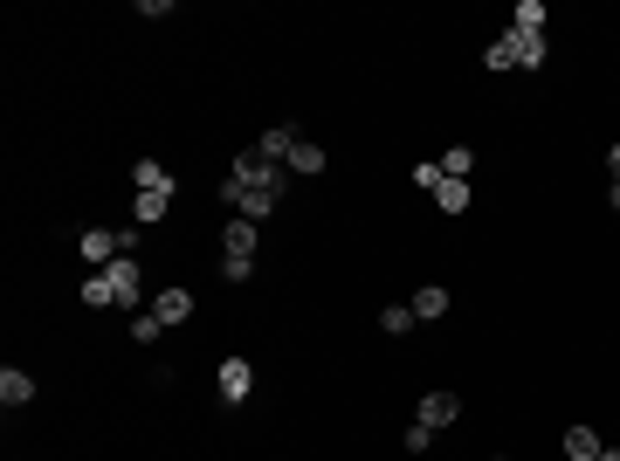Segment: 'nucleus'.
<instances>
[{
  "mask_svg": "<svg viewBox=\"0 0 620 461\" xmlns=\"http://www.w3.org/2000/svg\"><path fill=\"white\" fill-rule=\"evenodd\" d=\"M76 255H83L90 269H111L118 255H131V234H118V228H83V234H76Z\"/></svg>",
  "mask_w": 620,
  "mask_h": 461,
  "instance_id": "obj_1",
  "label": "nucleus"
},
{
  "mask_svg": "<svg viewBox=\"0 0 620 461\" xmlns=\"http://www.w3.org/2000/svg\"><path fill=\"white\" fill-rule=\"evenodd\" d=\"M221 200H228L242 221H255V228H262V221L276 214V200H283V193H276V186H221Z\"/></svg>",
  "mask_w": 620,
  "mask_h": 461,
  "instance_id": "obj_2",
  "label": "nucleus"
},
{
  "mask_svg": "<svg viewBox=\"0 0 620 461\" xmlns=\"http://www.w3.org/2000/svg\"><path fill=\"white\" fill-rule=\"evenodd\" d=\"M228 186H276V193H283V166L248 145V152H235V166H228Z\"/></svg>",
  "mask_w": 620,
  "mask_h": 461,
  "instance_id": "obj_3",
  "label": "nucleus"
},
{
  "mask_svg": "<svg viewBox=\"0 0 620 461\" xmlns=\"http://www.w3.org/2000/svg\"><path fill=\"white\" fill-rule=\"evenodd\" d=\"M97 276L111 283V296H118L124 310H138V303H145V269H138L131 255H118V262H111V269H97Z\"/></svg>",
  "mask_w": 620,
  "mask_h": 461,
  "instance_id": "obj_4",
  "label": "nucleus"
},
{
  "mask_svg": "<svg viewBox=\"0 0 620 461\" xmlns=\"http://www.w3.org/2000/svg\"><path fill=\"white\" fill-rule=\"evenodd\" d=\"M214 393H221V406H242L248 393H255V365H248V358H221V372H214Z\"/></svg>",
  "mask_w": 620,
  "mask_h": 461,
  "instance_id": "obj_5",
  "label": "nucleus"
},
{
  "mask_svg": "<svg viewBox=\"0 0 620 461\" xmlns=\"http://www.w3.org/2000/svg\"><path fill=\"white\" fill-rule=\"evenodd\" d=\"M414 420L441 434V427H455V420H462V400H455V393H428V400L414 406Z\"/></svg>",
  "mask_w": 620,
  "mask_h": 461,
  "instance_id": "obj_6",
  "label": "nucleus"
},
{
  "mask_svg": "<svg viewBox=\"0 0 620 461\" xmlns=\"http://www.w3.org/2000/svg\"><path fill=\"white\" fill-rule=\"evenodd\" d=\"M503 49H510V69H545V56H552L545 35H517V28L503 35Z\"/></svg>",
  "mask_w": 620,
  "mask_h": 461,
  "instance_id": "obj_7",
  "label": "nucleus"
},
{
  "mask_svg": "<svg viewBox=\"0 0 620 461\" xmlns=\"http://www.w3.org/2000/svg\"><path fill=\"white\" fill-rule=\"evenodd\" d=\"M283 166H290V173H324V166H331V152H324V145H317V138H297V145H290V159H283Z\"/></svg>",
  "mask_w": 620,
  "mask_h": 461,
  "instance_id": "obj_8",
  "label": "nucleus"
},
{
  "mask_svg": "<svg viewBox=\"0 0 620 461\" xmlns=\"http://www.w3.org/2000/svg\"><path fill=\"white\" fill-rule=\"evenodd\" d=\"M297 138H304V131H297V124H269V131H262V138H255V152H262V159H276V166H283V159H290V145H297Z\"/></svg>",
  "mask_w": 620,
  "mask_h": 461,
  "instance_id": "obj_9",
  "label": "nucleus"
},
{
  "mask_svg": "<svg viewBox=\"0 0 620 461\" xmlns=\"http://www.w3.org/2000/svg\"><path fill=\"white\" fill-rule=\"evenodd\" d=\"M152 317L173 331V324H186V317H193V296H186V289H166V296H152Z\"/></svg>",
  "mask_w": 620,
  "mask_h": 461,
  "instance_id": "obj_10",
  "label": "nucleus"
},
{
  "mask_svg": "<svg viewBox=\"0 0 620 461\" xmlns=\"http://www.w3.org/2000/svg\"><path fill=\"white\" fill-rule=\"evenodd\" d=\"M131 186H138V193H173V173H166L159 159H138V166H131Z\"/></svg>",
  "mask_w": 620,
  "mask_h": 461,
  "instance_id": "obj_11",
  "label": "nucleus"
},
{
  "mask_svg": "<svg viewBox=\"0 0 620 461\" xmlns=\"http://www.w3.org/2000/svg\"><path fill=\"white\" fill-rule=\"evenodd\" d=\"M414 317H421V324L448 317V289H441V283H421V289H414Z\"/></svg>",
  "mask_w": 620,
  "mask_h": 461,
  "instance_id": "obj_12",
  "label": "nucleus"
},
{
  "mask_svg": "<svg viewBox=\"0 0 620 461\" xmlns=\"http://www.w3.org/2000/svg\"><path fill=\"white\" fill-rule=\"evenodd\" d=\"M221 241H228L221 255H255V241H262V228H255V221H242V214H235V221H228V234H221Z\"/></svg>",
  "mask_w": 620,
  "mask_h": 461,
  "instance_id": "obj_13",
  "label": "nucleus"
},
{
  "mask_svg": "<svg viewBox=\"0 0 620 461\" xmlns=\"http://www.w3.org/2000/svg\"><path fill=\"white\" fill-rule=\"evenodd\" d=\"M0 400H7V406H28V400H35V379H28L21 365H7V372H0Z\"/></svg>",
  "mask_w": 620,
  "mask_h": 461,
  "instance_id": "obj_14",
  "label": "nucleus"
},
{
  "mask_svg": "<svg viewBox=\"0 0 620 461\" xmlns=\"http://www.w3.org/2000/svg\"><path fill=\"white\" fill-rule=\"evenodd\" d=\"M434 166H441V179H469V173H476V145H448Z\"/></svg>",
  "mask_w": 620,
  "mask_h": 461,
  "instance_id": "obj_15",
  "label": "nucleus"
},
{
  "mask_svg": "<svg viewBox=\"0 0 620 461\" xmlns=\"http://www.w3.org/2000/svg\"><path fill=\"white\" fill-rule=\"evenodd\" d=\"M600 448H607V441H600L593 427H565V455L572 461H600Z\"/></svg>",
  "mask_w": 620,
  "mask_h": 461,
  "instance_id": "obj_16",
  "label": "nucleus"
},
{
  "mask_svg": "<svg viewBox=\"0 0 620 461\" xmlns=\"http://www.w3.org/2000/svg\"><path fill=\"white\" fill-rule=\"evenodd\" d=\"M414 324H421V317H414V303H386V310H379V331H386V338H407Z\"/></svg>",
  "mask_w": 620,
  "mask_h": 461,
  "instance_id": "obj_17",
  "label": "nucleus"
},
{
  "mask_svg": "<svg viewBox=\"0 0 620 461\" xmlns=\"http://www.w3.org/2000/svg\"><path fill=\"white\" fill-rule=\"evenodd\" d=\"M510 28H517V35H545V0H517Z\"/></svg>",
  "mask_w": 620,
  "mask_h": 461,
  "instance_id": "obj_18",
  "label": "nucleus"
},
{
  "mask_svg": "<svg viewBox=\"0 0 620 461\" xmlns=\"http://www.w3.org/2000/svg\"><path fill=\"white\" fill-rule=\"evenodd\" d=\"M434 207H441V214H462V207H469V179H441V186H434Z\"/></svg>",
  "mask_w": 620,
  "mask_h": 461,
  "instance_id": "obj_19",
  "label": "nucleus"
},
{
  "mask_svg": "<svg viewBox=\"0 0 620 461\" xmlns=\"http://www.w3.org/2000/svg\"><path fill=\"white\" fill-rule=\"evenodd\" d=\"M159 338H166V324L152 310H131V345H159Z\"/></svg>",
  "mask_w": 620,
  "mask_h": 461,
  "instance_id": "obj_20",
  "label": "nucleus"
},
{
  "mask_svg": "<svg viewBox=\"0 0 620 461\" xmlns=\"http://www.w3.org/2000/svg\"><path fill=\"white\" fill-rule=\"evenodd\" d=\"M76 296H83V303H90V310H111V303H118V296H111V283H104V276H97V269H90V276H83V289H76Z\"/></svg>",
  "mask_w": 620,
  "mask_h": 461,
  "instance_id": "obj_21",
  "label": "nucleus"
},
{
  "mask_svg": "<svg viewBox=\"0 0 620 461\" xmlns=\"http://www.w3.org/2000/svg\"><path fill=\"white\" fill-rule=\"evenodd\" d=\"M166 207H173V193H138V228L166 221Z\"/></svg>",
  "mask_w": 620,
  "mask_h": 461,
  "instance_id": "obj_22",
  "label": "nucleus"
},
{
  "mask_svg": "<svg viewBox=\"0 0 620 461\" xmlns=\"http://www.w3.org/2000/svg\"><path fill=\"white\" fill-rule=\"evenodd\" d=\"M400 448H407V455H428V448H434V427H421V420H407V434H400Z\"/></svg>",
  "mask_w": 620,
  "mask_h": 461,
  "instance_id": "obj_23",
  "label": "nucleus"
},
{
  "mask_svg": "<svg viewBox=\"0 0 620 461\" xmlns=\"http://www.w3.org/2000/svg\"><path fill=\"white\" fill-rule=\"evenodd\" d=\"M221 276H228V283H248V276H255V255H221Z\"/></svg>",
  "mask_w": 620,
  "mask_h": 461,
  "instance_id": "obj_24",
  "label": "nucleus"
},
{
  "mask_svg": "<svg viewBox=\"0 0 620 461\" xmlns=\"http://www.w3.org/2000/svg\"><path fill=\"white\" fill-rule=\"evenodd\" d=\"M414 186H428V193H434V186H441V166H434V159H421V166H414Z\"/></svg>",
  "mask_w": 620,
  "mask_h": 461,
  "instance_id": "obj_25",
  "label": "nucleus"
},
{
  "mask_svg": "<svg viewBox=\"0 0 620 461\" xmlns=\"http://www.w3.org/2000/svg\"><path fill=\"white\" fill-rule=\"evenodd\" d=\"M607 173H614V179H620V145H614V152H607Z\"/></svg>",
  "mask_w": 620,
  "mask_h": 461,
  "instance_id": "obj_26",
  "label": "nucleus"
},
{
  "mask_svg": "<svg viewBox=\"0 0 620 461\" xmlns=\"http://www.w3.org/2000/svg\"><path fill=\"white\" fill-rule=\"evenodd\" d=\"M607 200H614V214H620V179H614V186H607Z\"/></svg>",
  "mask_w": 620,
  "mask_h": 461,
  "instance_id": "obj_27",
  "label": "nucleus"
},
{
  "mask_svg": "<svg viewBox=\"0 0 620 461\" xmlns=\"http://www.w3.org/2000/svg\"><path fill=\"white\" fill-rule=\"evenodd\" d=\"M600 461H620V448H600Z\"/></svg>",
  "mask_w": 620,
  "mask_h": 461,
  "instance_id": "obj_28",
  "label": "nucleus"
},
{
  "mask_svg": "<svg viewBox=\"0 0 620 461\" xmlns=\"http://www.w3.org/2000/svg\"><path fill=\"white\" fill-rule=\"evenodd\" d=\"M496 461H510V455H496Z\"/></svg>",
  "mask_w": 620,
  "mask_h": 461,
  "instance_id": "obj_29",
  "label": "nucleus"
}]
</instances>
